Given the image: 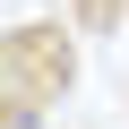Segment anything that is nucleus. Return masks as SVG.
<instances>
[{"label":"nucleus","mask_w":129,"mask_h":129,"mask_svg":"<svg viewBox=\"0 0 129 129\" xmlns=\"http://www.w3.org/2000/svg\"><path fill=\"white\" fill-rule=\"evenodd\" d=\"M0 129H43V112H26V103H9V120Z\"/></svg>","instance_id":"nucleus-1"},{"label":"nucleus","mask_w":129,"mask_h":129,"mask_svg":"<svg viewBox=\"0 0 129 129\" xmlns=\"http://www.w3.org/2000/svg\"><path fill=\"white\" fill-rule=\"evenodd\" d=\"M78 9H95V17H120V9H129V0H78Z\"/></svg>","instance_id":"nucleus-2"}]
</instances>
